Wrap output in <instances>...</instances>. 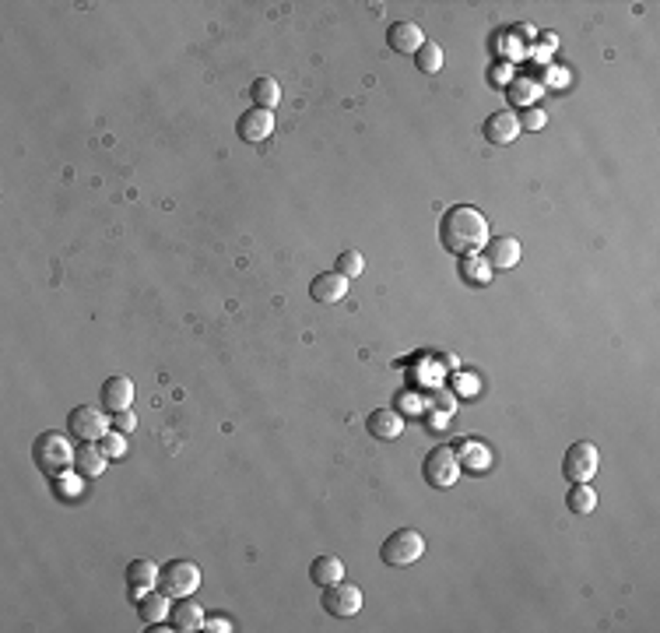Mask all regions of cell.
<instances>
[{"label": "cell", "mask_w": 660, "mask_h": 633, "mask_svg": "<svg viewBox=\"0 0 660 633\" xmlns=\"http://www.w3.org/2000/svg\"><path fill=\"white\" fill-rule=\"evenodd\" d=\"M439 244L450 253L464 257V253H478L488 244V218L474 208V204H453L443 211L439 218Z\"/></svg>", "instance_id": "1"}, {"label": "cell", "mask_w": 660, "mask_h": 633, "mask_svg": "<svg viewBox=\"0 0 660 633\" xmlns=\"http://www.w3.org/2000/svg\"><path fill=\"white\" fill-rule=\"evenodd\" d=\"M425 556V538L415 528H397L393 535H386L383 549H379V560L393 570H404V567H415Z\"/></svg>", "instance_id": "2"}, {"label": "cell", "mask_w": 660, "mask_h": 633, "mask_svg": "<svg viewBox=\"0 0 660 633\" xmlns=\"http://www.w3.org/2000/svg\"><path fill=\"white\" fill-rule=\"evenodd\" d=\"M32 458H36V465L47 475H60V472H67L74 465L78 450H74V443L63 437V433H43V437L36 440V447H32Z\"/></svg>", "instance_id": "3"}, {"label": "cell", "mask_w": 660, "mask_h": 633, "mask_svg": "<svg viewBox=\"0 0 660 633\" xmlns=\"http://www.w3.org/2000/svg\"><path fill=\"white\" fill-rule=\"evenodd\" d=\"M422 475L432 489H453L457 486V479H461V454H457L453 447H436V450H428V458H425V465H422Z\"/></svg>", "instance_id": "4"}, {"label": "cell", "mask_w": 660, "mask_h": 633, "mask_svg": "<svg viewBox=\"0 0 660 633\" xmlns=\"http://www.w3.org/2000/svg\"><path fill=\"white\" fill-rule=\"evenodd\" d=\"M158 587L169 598H190L200 587V567L190 563V560H169L158 574Z\"/></svg>", "instance_id": "5"}, {"label": "cell", "mask_w": 660, "mask_h": 633, "mask_svg": "<svg viewBox=\"0 0 660 633\" xmlns=\"http://www.w3.org/2000/svg\"><path fill=\"white\" fill-rule=\"evenodd\" d=\"M597 468H601V454L590 440H576L563 458V475L569 483H590L597 475Z\"/></svg>", "instance_id": "6"}, {"label": "cell", "mask_w": 660, "mask_h": 633, "mask_svg": "<svg viewBox=\"0 0 660 633\" xmlns=\"http://www.w3.org/2000/svg\"><path fill=\"white\" fill-rule=\"evenodd\" d=\"M67 430L81 440V443H98V440L113 430V423L106 419L102 408H95V405H78V408L67 415Z\"/></svg>", "instance_id": "7"}, {"label": "cell", "mask_w": 660, "mask_h": 633, "mask_svg": "<svg viewBox=\"0 0 660 633\" xmlns=\"http://www.w3.org/2000/svg\"><path fill=\"white\" fill-rule=\"evenodd\" d=\"M324 609L337 620H348L362 609V591L359 585H348V581H337V585L324 587Z\"/></svg>", "instance_id": "8"}, {"label": "cell", "mask_w": 660, "mask_h": 633, "mask_svg": "<svg viewBox=\"0 0 660 633\" xmlns=\"http://www.w3.org/2000/svg\"><path fill=\"white\" fill-rule=\"evenodd\" d=\"M236 134L246 141V145H264L271 134H275V113L271 109H246L242 116H239L236 124Z\"/></svg>", "instance_id": "9"}, {"label": "cell", "mask_w": 660, "mask_h": 633, "mask_svg": "<svg viewBox=\"0 0 660 633\" xmlns=\"http://www.w3.org/2000/svg\"><path fill=\"white\" fill-rule=\"evenodd\" d=\"M481 134H485L488 145H499V148L513 145L520 138V116L517 113H510V109H499V113H492V116L485 120Z\"/></svg>", "instance_id": "10"}, {"label": "cell", "mask_w": 660, "mask_h": 633, "mask_svg": "<svg viewBox=\"0 0 660 633\" xmlns=\"http://www.w3.org/2000/svg\"><path fill=\"white\" fill-rule=\"evenodd\" d=\"M520 257H523V246L517 236H495L485 244V261L492 264V271H510L517 268Z\"/></svg>", "instance_id": "11"}, {"label": "cell", "mask_w": 660, "mask_h": 633, "mask_svg": "<svg viewBox=\"0 0 660 633\" xmlns=\"http://www.w3.org/2000/svg\"><path fill=\"white\" fill-rule=\"evenodd\" d=\"M386 43H390L393 53H401V56H415L425 43V32L415 21H393L386 29Z\"/></svg>", "instance_id": "12"}, {"label": "cell", "mask_w": 660, "mask_h": 633, "mask_svg": "<svg viewBox=\"0 0 660 633\" xmlns=\"http://www.w3.org/2000/svg\"><path fill=\"white\" fill-rule=\"evenodd\" d=\"M309 295L317 299V303H341L344 295H348V278L341 275V271H324V275H317L313 282H309Z\"/></svg>", "instance_id": "13"}, {"label": "cell", "mask_w": 660, "mask_h": 633, "mask_svg": "<svg viewBox=\"0 0 660 633\" xmlns=\"http://www.w3.org/2000/svg\"><path fill=\"white\" fill-rule=\"evenodd\" d=\"M102 401H106V412H123V408H134V381L116 373L102 384Z\"/></svg>", "instance_id": "14"}, {"label": "cell", "mask_w": 660, "mask_h": 633, "mask_svg": "<svg viewBox=\"0 0 660 633\" xmlns=\"http://www.w3.org/2000/svg\"><path fill=\"white\" fill-rule=\"evenodd\" d=\"M158 574H162V567H155L151 560H134V563L127 567V585H131V595L141 602L148 591H155V587H158Z\"/></svg>", "instance_id": "15"}, {"label": "cell", "mask_w": 660, "mask_h": 633, "mask_svg": "<svg viewBox=\"0 0 660 633\" xmlns=\"http://www.w3.org/2000/svg\"><path fill=\"white\" fill-rule=\"evenodd\" d=\"M366 430L373 433V440H397L404 433V419L393 412V408H377V412H369V419H366Z\"/></svg>", "instance_id": "16"}, {"label": "cell", "mask_w": 660, "mask_h": 633, "mask_svg": "<svg viewBox=\"0 0 660 633\" xmlns=\"http://www.w3.org/2000/svg\"><path fill=\"white\" fill-rule=\"evenodd\" d=\"M106 454H102V447L98 443H81L78 447V458H74V468L85 475V479H98L102 472H106Z\"/></svg>", "instance_id": "17"}, {"label": "cell", "mask_w": 660, "mask_h": 633, "mask_svg": "<svg viewBox=\"0 0 660 633\" xmlns=\"http://www.w3.org/2000/svg\"><path fill=\"white\" fill-rule=\"evenodd\" d=\"M309 577L317 587H330L337 581H344V563L337 556H317L313 567H309Z\"/></svg>", "instance_id": "18"}, {"label": "cell", "mask_w": 660, "mask_h": 633, "mask_svg": "<svg viewBox=\"0 0 660 633\" xmlns=\"http://www.w3.org/2000/svg\"><path fill=\"white\" fill-rule=\"evenodd\" d=\"M169 602H173V598H169L165 591H148L141 602H138V612H141L144 623H151V627H155V623H165V620H169Z\"/></svg>", "instance_id": "19"}, {"label": "cell", "mask_w": 660, "mask_h": 633, "mask_svg": "<svg viewBox=\"0 0 660 633\" xmlns=\"http://www.w3.org/2000/svg\"><path fill=\"white\" fill-rule=\"evenodd\" d=\"M204 609L197 605V602H190V598H180V605H176V612H173V630L180 633H190V630H204Z\"/></svg>", "instance_id": "20"}, {"label": "cell", "mask_w": 660, "mask_h": 633, "mask_svg": "<svg viewBox=\"0 0 660 633\" xmlns=\"http://www.w3.org/2000/svg\"><path fill=\"white\" fill-rule=\"evenodd\" d=\"M566 507L569 514H594L597 510V492L590 483H572L566 492Z\"/></svg>", "instance_id": "21"}, {"label": "cell", "mask_w": 660, "mask_h": 633, "mask_svg": "<svg viewBox=\"0 0 660 633\" xmlns=\"http://www.w3.org/2000/svg\"><path fill=\"white\" fill-rule=\"evenodd\" d=\"M250 98L257 102V109H271L275 113V106L282 102V85L275 78H257L250 85Z\"/></svg>", "instance_id": "22"}, {"label": "cell", "mask_w": 660, "mask_h": 633, "mask_svg": "<svg viewBox=\"0 0 660 633\" xmlns=\"http://www.w3.org/2000/svg\"><path fill=\"white\" fill-rule=\"evenodd\" d=\"M461 278L471 282V286H488L492 282V264L478 253H464L461 257Z\"/></svg>", "instance_id": "23"}, {"label": "cell", "mask_w": 660, "mask_h": 633, "mask_svg": "<svg viewBox=\"0 0 660 633\" xmlns=\"http://www.w3.org/2000/svg\"><path fill=\"white\" fill-rule=\"evenodd\" d=\"M443 60H446L443 47H439V43H428V39H425L422 49L415 53V64H419V71H425V74H436V71H443Z\"/></svg>", "instance_id": "24"}, {"label": "cell", "mask_w": 660, "mask_h": 633, "mask_svg": "<svg viewBox=\"0 0 660 633\" xmlns=\"http://www.w3.org/2000/svg\"><path fill=\"white\" fill-rule=\"evenodd\" d=\"M362 268H366V257H362L359 250H344V253L337 257V268H334V271H341V275L351 282V278L362 275Z\"/></svg>", "instance_id": "25"}, {"label": "cell", "mask_w": 660, "mask_h": 633, "mask_svg": "<svg viewBox=\"0 0 660 633\" xmlns=\"http://www.w3.org/2000/svg\"><path fill=\"white\" fill-rule=\"evenodd\" d=\"M98 447H102V454H106L109 461H120V458L127 454V440H123V433H120V430H109L106 437L98 440Z\"/></svg>", "instance_id": "26"}, {"label": "cell", "mask_w": 660, "mask_h": 633, "mask_svg": "<svg viewBox=\"0 0 660 633\" xmlns=\"http://www.w3.org/2000/svg\"><path fill=\"white\" fill-rule=\"evenodd\" d=\"M81 479H85L81 472H60V479H56V486H60V496H78V492H81V486H85Z\"/></svg>", "instance_id": "27"}, {"label": "cell", "mask_w": 660, "mask_h": 633, "mask_svg": "<svg viewBox=\"0 0 660 633\" xmlns=\"http://www.w3.org/2000/svg\"><path fill=\"white\" fill-rule=\"evenodd\" d=\"M545 124H548V116H545V109H537V106L523 109V116H520V131H523V127H527V131H545Z\"/></svg>", "instance_id": "28"}, {"label": "cell", "mask_w": 660, "mask_h": 633, "mask_svg": "<svg viewBox=\"0 0 660 633\" xmlns=\"http://www.w3.org/2000/svg\"><path fill=\"white\" fill-rule=\"evenodd\" d=\"M113 430H120V433H131V430H138V415H134V408L113 412Z\"/></svg>", "instance_id": "29"}, {"label": "cell", "mask_w": 660, "mask_h": 633, "mask_svg": "<svg viewBox=\"0 0 660 633\" xmlns=\"http://www.w3.org/2000/svg\"><path fill=\"white\" fill-rule=\"evenodd\" d=\"M204 630H211V633H233L236 627L225 620V616H215V620H204Z\"/></svg>", "instance_id": "30"}]
</instances>
